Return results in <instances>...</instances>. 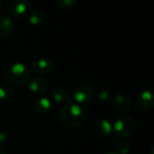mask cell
Masks as SVG:
<instances>
[{
    "mask_svg": "<svg viewBox=\"0 0 154 154\" xmlns=\"http://www.w3.org/2000/svg\"><path fill=\"white\" fill-rule=\"evenodd\" d=\"M60 119L65 126L76 129L80 127L84 122V112L78 103L68 101L60 111Z\"/></svg>",
    "mask_w": 154,
    "mask_h": 154,
    "instance_id": "cell-1",
    "label": "cell"
},
{
    "mask_svg": "<svg viewBox=\"0 0 154 154\" xmlns=\"http://www.w3.org/2000/svg\"><path fill=\"white\" fill-rule=\"evenodd\" d=\"M4 77L11 85L22 86L28 80L30 70L25 64L22 62H14L5 69Z\"/></svg>",
    "mask_w": 154,
    "mask_h": 154,
    "instance_id": "cell-2",
    "label": "cell"
},
{
    "mask_svg": "<svg viewBox=\"0 0 154 154\" xmlns=\"http://www.w3.org/2000/svg\"><path fill=\"white\" fill-rule=\"evenodd\" d=\"M135 126L134 118L128 114H123L116 119L113 125V132L118 138L126 139L134 134Z\"/></svg>",
    "mask_w": 154,
    "mask_h": 154,
    "instance_id": "cell-3",
    "label": "cell"
},
{
    "mask_svg": "<svg viewBox=\"0 0 154 154\" xmlns=\"http://www.w3.org/2000/svg\"><path fill=\"white\" fill-rule=\"evenodd\" d=\"M94 95V88L89 83H83L78 86L73 93L74 99L79 103H85L91 99Z\"/></svg>",
    "mask_w": 154,
    "mask_h": 154,
    "instance_id": "cell-4",
    "label": "cell"
},
{
    "mask_svg": "<svg viewBox=\"0 0 154 154\" xmlns=\"http://www.w3.org/2000/svg\"><path fill=\"white\" fill-rule=\"evenodd\" d=\"M52 107H53L52 102L47 97L41 96L33 101V109L39 115L42 116L49 115L51 112Z\"/></svg>",
    "mask_w": 154,
    "mask_h": 154,
    "instance_id": "cell-5",
    "label": "cell"
},
{
    "mask_svg": "<svg viewBox=\"0 0 154 154\" xmlns=\"http://www.w3.org/2000/svg\"><path fill=\"white\" fill-rule=\"evenodd\" d=\"M52 61L47 57L38 58L32 64V70L36 74H45L52 69Z\"/></svg>",
    "mask_w": 154,
    "mask_h": 154,
    "instance_id": "cell-6",
    "label": "cell"
},
{
    "mask_svg": "<svg viewBox=\"0 0 154 154\" xmlns=\"http://www.w3.org/2000/svg\"><path fill=\"white\" fill-rule=\"evenodd\" d=\"M153 95L151 89L143 90L136 99V106L141 110L151 109L153 106Z\"/></svg>",
    "mask_w": 154,
    "mask_h": 154,
    "instance_id": "cell-7",
    "label": "cell"
},
{
    "mask_svg": "<svg viewBox=\"0 0 154 154\" xmlns=\"http://www.w3.org/2000/svg\"><path fill=\"white\" fill-rule=\"evenodd\" d=\"M113 105L115 108L121 113H126L131 108V101L124 93H117L115 95L113 98Z\"/></svg>",
    "mask_w": 154,
    "mask_h": 154,
    "instance_id": "cell-8",
    "label": "cell"
},
{
    "mask_svg": "<svg viewBox=\"0 0 154 154\" xmlns=\"http://www.w3.org/2000/svg\"><path fill=\"white\" fill-rule=\"evenodd\" d=\"M29 6V3L26 0H14L9 5V12L11 15L20 17L27 13Z\"/></svg>",
    "mask_w": 154,
    "mask_h": 154,
    "instance_id": "cell-9",
    "label": "cell"
},
{
    "mask_svg": "<svg viewBox=\"0 0 154 154\" xmlns=\"http://www.w3.org/2000/svg\"><path fill=\"white\" fill-rule=\"evenodd\" d=\"M14 28L13 19L7 14H0V37L5 38L9 36Z\"/></svg>",
    "mask_w": 154,
    "mask_h": 154,
    "instance_id": "cell-10",
    "label": "cell"
},
{
    "mask_svg": "<svg viewBox=\"0 0 154 154\" xmlns=\"http://www.w3.org/2000/svg\"><path fill=\"white\" fill-rule=\"evenodd\" d=\"M29 88L35 94H44L48 90V82L41 77H34L29 82Z\"/></svg>",
    "mask_w": 154,
    "mask_h": 154,
    "instance_id": "cell-11",
    "label": "cell"
},
{
    "mask_svg": "<svg viewBox=\"0 0 154 154\" xmlns=\"http://www.w3.org/2000/svg\"><path fill=\"white\" fill-rule=\"evenodd\" d=\"M97 132L100 137L107 138L113 133V125L107 118L102 117L97 122Z\"/></svg>",
    "mask_w": 154,
    "mask_h": 154,
    "instance_id": "cell-12",
    "label": "cell"
},
{
    "mask_svg": "<svg viewBox=\"0 0 154 154\" xmlns=\"http://www.w3.org/2000/svg\"><path fill=\"white\" fill-rule=\"evenodd\" d=\"M51 94L54 101L57 103H67L69 99V94L67 90L59 85H56L51 88Z\"/></svg>",
    "mask_w": 154,
    "mask_h": 154,
    "instance_id": "cell-13",
    "label": "cell"
},
{
    "mask_svg": "<svg viewBox=\"0 0 154 154\" xmlns=\"http://www.w3.org/2000/svg\"><path fill=\"white\" fill-rule=\"evenodd\" d=\"M29 21L33 25L41 26L47 22V15L42 10L34 9L29 14Z\"/></svg>",
    "mask_w": 154,
    "mask_h": 154,
    "instance_id": "cell-14",
    "label": "cell"
},
{
    "mask_svg": "<svg viewBox=\"0 0 154 154\" xmlns=\"http://www.w3.org/2000/svg\"><path fill=\"white\" fill-rule=\"evenodd\" d=\"M116 150H117V153L119 154H127L129 153L130 150H131V145L128 142L125 141H122L120 143H117L116 145Z\"/></svg>",
    "mask_w": 154,
    "mask_h": 154,
    "instance_id": "cell-15",
    "label": "cell"
},
{
    "mask_svg": "<svg viewBox=\"0 0 154 154\" xmlns=\"http://www.w3.org/2000/svg\"><path fill=\"white\" fill-rule=\"evenodd\" d=\"M11 89L5 85L0 84V101H6L11 97Z\"/></svg>",
    "mask_w": 154,
    "mask_h": 154,
    "instance_id": "cell-16",
    "label": "cell"
},
{
    "mask_svg": "<svg viewBox=\"0 0 154 154\" xmlns=\"http://www.w3.org/2000/svg\"><path fill=\"white\" fill-rule=\"evenodd\" d=\"M79 3V0H58V4L63 8H73Z\"/></svg>",
    "mask_w": 154,
    "mask_h": 154,
    "instance_id": "cell-17",
    "label": "cell"
},
{
    "mask_svg": "<svg viewBox=\"0 0 154 154\" xmlns=\"http://www.w3.org/2000/svg\"><path fill=\"white\" fill-rule=\"evenodd\" d=\"M97 97L101 102H107L110 99V93L107 90L102 89L98 92Z\"/></svg>",
    "mask_w": 154,
    "mask_h": 154,
    "instance_id": "cell-18",
    "label": "cell"
},
{
    "mask_svg": "<svg viewBox=\"0 0 154 154\" xmlns=\"http://www.w3.org/2000/svg\"><path fill=\"white\" fill-rule=\"evenodd\" d=\"M7 141V136L4 132H0V145H5Z\"/></svg>",
    "mask_w": 154,
    "mask_h": 154,
    "instance_id": "cell-19",
    "label": "cell"
},
{
    "mask_svg": "<svg viewBox=\"0 0 154 154\" xmlns=\"http://www.w3.org/2000/svg\"><path fill=\"white\" fill-rule=\"evenodd\" d=\"M104 154H118L115 151H108V152H106Z\"/></svg>",
    "mask_w": 154,
    "mask_h": 154,
    "instance_id": "cell-20",
    "label": "cell"
},
{
    "mask_svg": "<svg viewBox=\"0 0 154 154\" xmlns=\"http://www.w3.org/2000/svg\"><path fill=\"white\" fill-rule=\"evenodd\" d=\"M0 154H6V153H5V151H3V150H1V149H0Z\"/></svg>",
    "mask_w": 154,
    "mask_h": 154,
    "instance_id": "cell-21",
    "label": "cell"
},
{
    "mask_svg": "<svg viewBox=\"0 0 154 154\" xmlns=\"http://www.w3.org/2000/svg\"><path fill=\"white\" fill-rule=\"evenodd\" d=\"M1 7H2V3L0 2V9H1Z\"/></svg>",
    "mask_w": 154,
    "mask_h": 154,
    "instance_id": "cell-22",
    "label": "cell"
}]
</instances>
